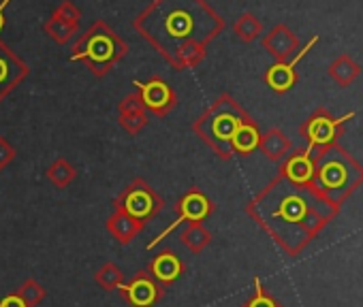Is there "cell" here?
Here are the masks:
<instances>
[{
    "label": "cell",
    "instance_id": "cell-1",
    "mask_svg": "<svg viewBox=\"0 0 363 307\" xmlns=\"http://www.w3.org/2000/svg\"><path fill=\"white\" fill-rule=\"evenodd\" d=\"M257 216L276 241L291 254L297 256L308 243L337 218L340 207L327 201L310 184H293L280 178L269 190L257 201Z\"/></svg>",
    "mask_w": 363,
    "mask_h": 307
},
{
    "label": "cell",
    "instance_id": "cell-2",
    "mask_svg": "<svg viewBox=\"0 0 363 307\" xmlns=\"http://www.w3.org/2000/svg\"><path fill=\"white\" fill-rule=\"evenodd\" d=\"M310 186L316 188L327 201L335 203L337 207H342V203H346L352 197V192H357L363 186V167L340 143L310 149Z\"/></svg>",
    "mask_w": 363,
    "mask_h": 307
},
{
    "label": "cell",
    "instance_id": "cell-3",
    "mask_svg": "<svg viewBox=\"0 0 363 307\" xmlns=\"http://www.w3.org/2000/svg\"><path fill=\"white\" fill-rule=\"evenodd\" d=\"M350 117H354V111H348L340 117H335L329 109L314 111L301 126V134L306 137L308 147L314 149V147H325V145L337 143V139L344 134V126Z\"/></svg>",
    "mask_w": 363,
    "mask_h": 307
},
{
    "label": "cell",
    "instance_id": "cell-4",
    "mask_svg": "<svg viewBox=\"0 0 363 307\" xmlns=\"http://www.w3.org/2000/svg\"><path fill=\"white\" fill-rule=\"evenodd\" d=\"M318 43V37H312L308 43H306V47H301V52L293 58V60H289V62H278V64H274L269 71H267V75H265V79H267V83H269V88H274L276 92H286V90H291L293 86H295V81H297V73H295V66H297V62L314 47Z\"/></svg>",
    "mask_w": 363,
    "mask_h": 307
},
{
    "label": "cell",
    "instance_id": "cell-5",
    "mask_svg": "<svg viewBox=\"0 0 363 307\" xmlns=\"http://www.w3.org/2000/svg\"><path fill=\"white\" fill-rule=\"evenodd\" d=\"M265 45L272 50V54L280 62H289V60H293L299 54V41H297V37L289 28H284V26H278L269 35V39L265 41Z\"/></svg>",
    "mask_w": 363,
    "mask_h": 307
},
{
    "label": "cell",
    "instance_id": "cell-6",
    "mask_svg": "<svg viewBox=\"0 0 363 307\" xmlns=\"http://www.w3.org/2000/svg\"><path fill=\"white\" fill-rule=\"evenodd\" d=\"M282 178H286L293 184H310L312 180V158H310V149L306 147L303 151H295L293 156L284 163Z\"/></svg>",
    "mask_w": 363,
    "mask_h": 307
},
{
    "label": "cell",
    "instance_id": "cell-7",
    "mask_svg": "<svg viewBox=\"0 0 363 307\" xmlns=\"http://www.w3.org/2000/svg\"><path fill=\"white\" fill-rule=\"evenodd\" d=\"M359 75H361V66H359V62L352 60L348 54L337 56V58L329 64V77H331L340 88H348Z\"/></svg>",
    "mask_w": 363,
    "mask_h": 307
},
{
    "label": "cell",
    "instance_id": "cell-8",
    "mask_svg": "<svg viewBox=\"0 0 363 307\" xmlns=\"http://www.w3.org/2000/svg\"><path fill=\"white\" fill-rule=\"evenodd\" d=\"M242 122H244V120H242L235 111H225V113H220V115L214 120L212 132H214V137H216L218 141L227 143V141L233 139V134H235V130H238V126H240Z\"/></svg>",
    "mask_w": 363,
    "mask_h": 307
},
{
    "label": "cell",
    "instance_id": "cell-9",
    "mask_svg": "<svg viewBox=\"0 0 363 307\" xmlns=\"http://www.w3.org/2000/svg\"><path fill=\"white\" fill-rule=\"evenodd\" d=\"M259 139H261V137H259L257 126L250 124V122H242V124L238 126V130H235L231 143H233V147H235L238 151L246 154V151H252V149L259 145Z\"/></svg>",
    "mask_w": 363,
    "mask_h": 307
},
{
    "label": "cell",
    "instance_id": "cell-10",
    "mask_svg": "<svg viewBox=\"0 0 363 307\" xmlns=\"http://www.w3.org/2000/svg\"><path fill=\"white\" fill-rule=\"evenodd\" d=\"M263 149L269 158L278 161L282 156H286L289 149H291V141L280 132V130H272L265 139H263Z\"/></svg>",
    "mask_w": 363,
    "mask_h": 307
},
{
    "label": "cell",
    "instance_id": "cell-11",
    "mask_svg": "<svg viewBox=\"0 0 363 307\" xmlns=\"http://www.w3.org/2000/svg\"><path fill=\"white\" fill-rule=\"evenodd\" d=\"M128 294H130V301H133L135 305L143 307V305H150V303L154 301L156 290H154V286H152L150 282L137 279V282L128 288Z\"/></svg>",
    "mask_w": 363,
    "mask_h": 307
},
{
    "label": "cell",
    "instance_id": "cell-12",
    "mask_svg": "<svg viewBox=\"0 0 363 307\" xmlns=\"http://www.w3.org/2000/svg\"><path fill=\"white\" fill-rule=\"evenodd\" d=\"M143 100L150 105V107H162L169 103V90L164 83L160 81H152L143 88Z\"/></svg>",
    "mask_w": 363,
    "mask_h": 307
},
{
    "label": "cell",
    "instance_id": "cell-13",
    "mask_svg": "<svg viewBox=\"0 0 363 307\" xmlns=\"http://www.w3.org/2000/svg\"><path fill=\"white\" fill-rule=\"evenodd\" d=\"M182 209H184V216H186V218H191V220H201V218L208 214L210 205H208V201H206L201 195H191V197L184 199V203H182Z\"/></svg>",
    "mask_w": 363,
    "mask_h": 307
},
{
    "label": "cell",
    "instance_id": "cell-14",
    "mask_svg": "<svg viewBox=\"0 0 363 307\" xmlns=\"http://www.w3.org/2000/svg\"><path fill=\"white\" fill-rule=\"evenodd\" d=\"M154 273H156L160 279L169 282V279L177 277V273H179V262H177L173 256L164 254V256H160V258L154 262Z\"/></svg>",
    "mask_w": 363,
    "mask_h": 307
},
{
    "label": "cell",
    "instance_id": "cell-15",
    "mask_svg": "<svg viewBox=\"0 0 363 307\" xmlns=\"http://www.w3.org/2000/svg\"><path fill=\"white\" fill-rule=\"evenodd\" d=\"M126 209H128L133 216L143 218V216L150 214L152 201H150V197H147L145 192H133V195L128 197V201H126Z\"/></svg>",
    "mask_w": 363,
    "mask_h": 307
},
{
    "label": "cell",
    "instance_id": "cell-16",
    "mask_svg": "<svg viewBox=\"0 0 363 307\" xmlns=\"http://www.w3.org/2000/svg\"><path fill=\"white\" fill-rule=\"evenodd\" d=\"M86 54H88L90 58H94V60H107V58H111V54H113V45H111V41H109L107 37H94V39L90 41Z\"/></svg>",
    "mask_w": 363,
    "mask_h": 307
},
{
    "label": "cell",
    "instance_id": "cell-17",
    "mask_svg": "<svg viewBox=\"0 0 363 307\" xmlns=\"http://www.w3.org/2000/svg\"><path fill=\"white\" fill-rule=\"evenodd\" d=\"M246 307H278V303H276L269 294H265V292L259 288V292L255 294V299H252Z\"/></svg>",
    "mask_w": 363,
    "mask_h": 307
},
{
    "label": "cell",
    "instance_id": "cell-18",
    "mask_svg": "<svg viewBox=\"0 0 363 307\" xmlns=\"http://www.w3.org/2000/svg\"><path fill=\"white\" fill-rule=\"evenodd\" d=\"M0 307H26V305L20 296H7L3 303H0Z\"/></svg>",
    "mask_w": 363,
    "mask_h": 307
},
{
    "label": "cell",
    "instance_id": "cell-19",
    "mask_svg": "<svg viewBox=\"0 0 363 307\" xmlns=\"http://www.w3.org/2000/svg\"><path fill=\"white\" fill-rule=\"evenodd\" d=\"M5 77V66H3V62H0V79Z\"/></svg>",
    "mask_w": 363,
    "mask_h": 307
},
{
    "label": "cell",
    "instance_id": "cell-20",
    "mask_svg": "<svg viewBox=\"0 0 363 307\" xmlns=\"http://www.w3.org/2000/svg\"><path fill=\"white\" fill-rule=\"evenodd\" d=\"M0 28H3V11H0Z\"/></svg>",
    "mask_w": 363,
    "mask_h": 307
}]
</instances>
